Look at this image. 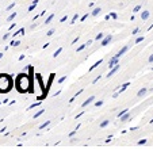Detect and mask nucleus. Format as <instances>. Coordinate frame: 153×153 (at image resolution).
Instances as JSON below:
<instances>
[{
    "mask_svg": "<svg viewBox=\"0 0 153 153\" xmlns=\"http://www.w3.org/2000/svg\"><path fill=\"white\" fill-rule=\"evenodd\" d=\"M149 61H150V62H152V61H153V56H150V58H149Z\"/></svg>",
    "mask_w": 153,
    "mask_h": 153,
    "instance_id": "nucleus-2",
    "label": "nucleus"
},
{
    "mask_svg": "<svg viewBox=\"0 0 153 153\" xmlns=\"http://www.w3.org/2000/svg\"><path fill=\"white\" fill-rule=\"evenodd\" d=\"M117 71H118V67H117V68H114V69H113V71H111V72H110V73H108V76H113V75H114V73H115V72H117Z\"/></svg>",
    "mask_w": 153,
    "mask_h": 153,
    "instance_id": "nucleus-1",
    "label": "nucleus"
}]
</instances>
